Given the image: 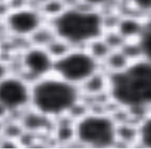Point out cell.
<instances>
[{"label":"cell","mask_w":151,"mask_h":149,"mask_svg":"<svg viewBox=\"0 0 151 149\" xmlns=\"http://www.w3.org/2000/svg\"><path fill=\"white\" fill-rule=\"evenodd\" d=\"M16 117L18 119L24 132L31 135H50L54 122L31 107Z\"/></svg>","instance_id":"9"},{"label":"cell","mask_w":151,"mask_h":149,"mask_svg":"<svg viewBox=\"0 0 151 149\" xmlns=\"http://www.w3.org/2000/svg\"><path fill=\"white\" fill-rule=\"evenodd\" d=\"M108 85V74L101 69L80 85V88L83 99H96L107 96Z\"/></svg>","instance_id":"11"},{"label":"cell","mask_w":151,"mask_h":149,"mask_svg":"<svg viewBox=\"0 0 151 149\" xmlns=\"http://www.w3.org/2000/svg\"><path fill=\"white\" fill-rule=\"evenodd\" d=\"M11 117V116L6 110V108L0 104V122H4L6 120H7Z\"/></svg>","instance_id":"20"},{"label":"cell","mask_w":151,"mask_h":149,"mask_svg":"<svg viewBox=\"0 0 151 149\" xmlns=\"http://www.w3.org/2000/svg\"><path fill=\"white\" fill-rule=\"evenodd\" d=\"M55 38L53 30L47 21L32 34L29 39L28 43L46 48Z\"/></svg>","instance_id":"13"},{"label":"cell","mask_w":151,"mask_h":149,"mask_svg":"<svg viewBox=\"0 0 151 149\" xmlns=\"http://www.w3.org/2000/svg\"><path fill=\"white\" fill-rule=\"evenodd\" d=\"M108 102L137 121L151 112V61L141 58L108 74Z\"/></svg>","instance_id":"1"},{"label":"cell","mask_w":151,"mask_h":149,"mask_svg":"<svg viewBox=\"0 0 151 149\" xmlns=\"http://www.w3.org/2000/svg\"><path fill=\"white\" fill-rule=\"evenodd\" d=\"M146 18L134 14L121 16L114 29L125 41L137 40L143 31Z\"/></svg>","instance_id":"10"},{"label":"cell","mask_w":151,"mask_h":149,"mask_svg":"<svg viewBox=\"0 0 151 149\" xmlns=\"http://www.w3.org/2000/svg\"><path fill=\"white\" fill-rule=\"evenodd\" d=\"M11 71L9 59L4 56H0V81Z\"/></svg>","instance_id":"19"},{"label":"cell","mask_w":151,"mask_h":149,"mask_svg":"<svg viewBox=\"0 0 151 149\" xmlns=\"http://www.w3.org/2000/svg\"><path fill=\"white\" fill-rule=\"evenodd\" d=\"M8 58L11 71L19 73L31 83L53 74L55 59L47 48L29 43Z\"/></svg>","instance_id":"5"},{"label":"cell","mask_w":151,"mask_h":149,"mask_svg":"<svg viewBox=\"0 0 151 149\" xmlns=\"http://www.w3.org/2000/svg\"><path fill=\"white\" fill-rule=\"evenodd\" d=\"M55 36L72 48H85L106 28L102 11L82 4L67 7L47 20Z\"/></svg>","instance_id":"2"},{"label":"cell","mask_w":151,"mask_h":149,"mask_svg":"<svg viewBox=\"0 0 151 149\" xmlns=\"http://www.w3.org/2000/svg\"><path fill=\"white\" fill-rule=\"evenodd\" d=\"M101 69L85 48H73L55 59L53 74L79 87Z\"/></svg>","instance_id":"6"},{"label":"cell","mask_w":151,"mask_h":149,"mask_svg":"<svg viewBox=\"0 0 151 149\" xmlns=\"http://www.w3.org/2000/svg\"><path fill=\"white\" fill-rule=\"evenodd\" d=\"M132 14L144 18L151 17V0H127Z\"/></svg>","instance_id":"17"},{"label":"cell","mask_w":151,"mask_h":149,"mask_svg":"<svg viewBox=\"0 0 151 149\" xmlns=\"http://www.w3.org/2000/svg\"><path fill=\"white\" fill-rule=\"evenodd\" d=\"M32 83L19 73L11 71L0 81V104L11 117L30 107Z\"/></svg>","instance_id":"7"},{"label":"cell","mask_w":151,"mask_h":149,"mask_svg":"<svg viewBox=\"0 0 151 149\" xmlns=\"http://www.w3.org/2000/svg\"><path fill=\"white\" fill-rule=\"evenodd\" d=\"M137 41L142 58L151 61V17L146 19L143 31Z\"/></svg>","instance_id":"16"},{"label":"cell","mask_w":151,"mask_h":149,"mask_svg":"<svg viewBox=\"0 0 151 149\" xmlns=\"http://www.w3.org/2000/svg\"><path fill=\"white\" fill-rule=\"evenodd\" d=\"M2 54H3V53H2V45H1V40H0V56H1Z\"/></svg>","instance_id":"21"},{"label":"cell","mask_w":151,"mask_h":149,"mask_svg":"<svg viewBox=\"0 0 151 149\" xmlns=\"http://www.w3.org/2000/svg\"><path fill=\"white\" fill-rule=\"evenodd\" d=\"M131 61L120 49L113 50L101 64V69L108 74L123 70Z\"/></svg>","instance_id":"12"},{"label":"cell","mask_w":151,"mask_h":149,"mask_svg":"<svg viewBox=\"0 0 151 149\" xmlns=\"http://www.w3.org/2000/svg\"><path fill=\"white\" fill-rule=\"evenodd\" d=\"M85 48L100 64L113 51L103 36L91 42Z\"/></svg>","instance_id":"15"},{"label":"cell","mask_w":151,"mask_h":149,"mask_svg":"<svg viewBox=\"0 0 151 149\" xmlns=\"http://www.w3.org/2000/svg\"><path fill=\"white\" fill-rule=\"evenodd\" d=\"M2 1H3V0H0V4H1Z\"/></svg>","instance_id":"22"},{"label":"cell","mask_w":151,"mask_h":149,"mask_svg":"<svg viewBox=\"0 0 151 149\" xmlns=\"http://www.w3.org/2000/svg\"><path fill=\"white\" fill-rule=\"evenodd\" d=\"M137 145L151 149V112L138 121V139Z\"/></svg>","instance_id":"14"},{"label":"cell","mask_w":151,"mask_h":149,"mask_svg":"<svg viewBox=\"0 0 151 149\" xmlns=\"http://www.w3.org/2000/svg\"><path fill=\"white\" fill-rule=\"evenodd\" d=\"M83 100L79 87L54 74L32 83L30 107L54 121L72 117Z\"/></svg>","instance_id":"3"},{"label":"cell","mask_w":151,"mask_h":149,"mask_svg":"<svg viewBox=\"0 0 151 149\" xmlns=\"http://www.w3.org/2000/svg\"><path fill=\"white\" fill-rule=\"evenodd\" d=\"M111 1V0H80V3L91 9L101 11Z\"/></svg>","instance_id":"18"},{"label":"cell","mask_w":151,"mask_h":149,"mask_svg":"<svg viewBox=\"0 0 151 149\" xmlns=\"http://www.w3.org/2000/svg\"><path fill=\"white\" fill-rule=\"evenodd\" d=\"M75 141L91 148H109L118 145V121L109 111L89 110L74 119Z\"/></svg>","instance_id":"4"},{"label":"cell","mask_w":151,"mask_h":149,"mask_svg":"<svg viewBox=\"0 0 151 149\" xmlns=\"http://www.w3.org/2000/svg\"><path fill=\"white\" fill-rule=\"evenodd\" d=\"M47 21L40 9L26 6L8 9L2 18L3 26L8 36L27 42Z\"/></svg>","instance_id":"8"}]
</instances>
